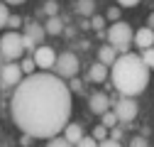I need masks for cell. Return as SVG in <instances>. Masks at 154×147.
Masks as SVG:
<instances>
[{"label":"cell","mask_w":154,"mask_h":147,"mask_svg":"<svg viewBox=\"0 0 154 147\" xmlns=\"http://www.w3.org/2000/svg\"><path fill=\"white\" fill-rule=\"evenodd\" d=\"M73 98L64 79L51 71L27 74L12 93V120L29 137L49 140L61 135L71 118Z\"/></svg>","instance_id":"cell-1"},{"label":"cell","mask_w":154,"mask_h":147,"mask_svg":"<svg viewBox=\"0 0 154 147\" xmlns=\"http://www.w3.org/2000/svg\"><path fill=\"white\" fill-rule=\"evenodd\" d=\"M110 79H112V88L118 91L120 96H140L144 93V88L149 86V74L152 69L142 61L140 54H132V52H125V54H118V59L110 64Z\"/></svg>","instance_id":"cell-2"},{"label":"cell","mask_w":154,"mask_h":147,"mask_svg":"<svg viewBox=\"0 0 154 147\" xmlns=\"http://www.w3.org/2000/svg\"><path fill=\"white\" fill-rule=\"evenodd\" d=\"M132 37H134L132 27H130L127 22L118 20V22H112L110 30H108V44L115 47L118 54H125V52H130V47H132Z\"/></svg>","instance_id":"cell-3"},{"label":"cell","mask_w":154,"mask_h":147,"mask_svg":"<svg viewBox=\"0 0 154 147\" xmlns=\"http://www.w3.org/2000/svg\"><path fill=\"white\" fill-rule=\"evenodd\" d=\"M22 54H25V47H22L20 32H8L5 37H0V59L3 61H17Z\"/></svg>","instance_id":"cell-4"},{"label":"cell","mask_w":154,"mask_h":147,"mask_svg":"<svg viewBox=\"0 0 154 147\" xmlns=\"http://www.w3.org/2000/svg\"><path fill=\"white\" fill-rule=\"evenodd\" d=\"M51 74H56V76L64 79V81L73 79L76 74H79V59H76V54H71V52L56 54V61L51 66Z\"/></svg>","instance_id":"cell-5"},{"label":"cell","mask_w":154,"mask_h":147,"mask_svg":"<svg viewBox=\"0 0 154 147\" xmlns=\"http://www.w3.org/2000/svg\"><path fill=\"white\" fill-rule=\"evenodd\" d=\"M112 113H115V118H118V123H132L134 118H137V113H140V105L130 96H120L112 103Z\"/></svg>","instance_id":"cell-6"},{"label":"cell","mask_w":154,"mask_h":147,"mask_svg":"<svg viewBox=\"0 0 154 147\" xmlns=\"http://www.w3.org/2000/svg\"><path fill=\"white\" fill-rule=\"evenodd\" d=\"M22 69L20 64H15V61H3V66H0V86L3 88H12L22 81Z\"/></svg>","instance_id":"cell-7"},{"label":"cell","mask_w":154,"mask_h":147,"mask_svg":"<svg viewBox=\"0 0 154 147\" xmlns=\"http://www.w3.org/2000/svg\"><path fill=\"white\" fill-rule=\"evenodd\" d=\"M32 59H34V66L42 69V71H51L54 61H56V52L49 47V44H37L34 52H32Z\"/></svg>","instance_id":"cell-8"},{"label":"cell","mask_w":154,"mask_h":147,"mask_svg":"<svg viewBox=\"0 0 154 147\" xmlns=\"http://www.w3.org/2000/svg\"><path fill=\"white\" fill-rule=\"evenodd\" d=\"M132 44H137V49H149V47H154V30H152V27L137 30L134 37H132Z\"/></svg>","instance_id":"cell-9"},{"label":"cell","mask_w":154,"mask_h":147,"mask_svg":"<svg viewBox=\"0 0 154 147\" xmlns=\"http://www.w3.org/2000/svg\"><path fill=\"white\" fill-rule=\"evenodd\" d=\"M88 108H91V113H95V115H100L103 110H108V108H110V98H108V93H103V91L93 93L91 101H88Z\"/></svg>","instance_id":"cell-10"},{"label":"cell","mask_w":154,"mask_h":147,"mask_svg":"<svg viewBox=\"0 0 154 147\" xmlns=\"http://www.w3.org/2000/svg\"><path fill=\"white\" fill-rule=\"evenodd\" d=\"M108 66L105 64H100V61H95L93 66H91V71H88V79L93 81V83H105V79H108Z\"/></svg>","instance_id":"cell-11"},{"label":"cell","mask_w":154,"mask_h":147,"mask_svg":"<svg viewBox=\"0 0 154 147\" xmlns=\"http://www.w3.org/2000/svg\"><path fill=\"white\" fill-rule=\"evenodd\" d=\"M61 133H64V137H66L71 145H76V142L83 137V127H81L79 123H66V127H64Z\"/></svg>","instance_id":"cell-12"},{"label":"cell","mask_w":154,"mask_h":147,"mask_svg":"<svg viewBox=\"0 0 154 147\" xmlns=\"http://www.w3.org/2000/svg\"><path fill=\"white\" fill-rule=\"evenodd\" d=\"M29 39L34 42V44H44V37H47V32H44V27L42 25H37V22H29L27 25V32H25Z\"/></svg>","instance_id":"cell-13"},{"label":"cell","mask_w":154,"mask_h":147,"mask_svg":"<svg viewBox=\"0 0 154 147\" xmlns=\"http://www.w3.org/2000/svg\"><path fill=\"white\" fill-rule=\"evenodd\" d=\"M118 59V52H115V47H110V44H103L100 49H98V61L100 64H105L108 69H110V64Z\"/></svg>","instance_id":"cell-14"},{"label":"cell","mask_w":154,"mask_h":147,"mask_svg":"<svg viewBox=\"0 0 154 147\" xmlns=\"http://www.w3.org/2000/svg\"><path fill=\"white\" fill-rule=\"evenodd\" d=\"M61 30H64V22L56 15H51L49 20H47V25H44V32L47 34H61Z\"/></svg>","instance_id":"cell-15"},{"label":"cell","mask_w":154,"mask_h":147,"mask_svg":"<svg viewBox=\"0 0 154 147\" xmlns=\"http://www.w3.org/2000/svg\"><path fill=\"white\" fill-rule=\"evenodd\" d=\"M100 118H103V125H105V127H115V125H118V118H115V113H112L110 108H108V110H103Z\"/></svg>","instance_id":"cell-16"},{"label":"cell","mask_w":154,"mask_h":147,"mask_svg":"<svg viewBox=\"0 0 154 147\" xmlns=\"http://www.w3.org/2000/svg\"><path fill=\"white\" fill-rule=\"evenodd\" d=\"M47 147H73L64 135H54V137H49V145Z\"/></svg>","instance_id":"cell-17"},{"label":"cell","mask_w":154,"mask_h":147,"mask_svg":"<svg viewBox=\"0 0 154 147\" xmlns=\"http://www.w3.org/2000/svg\"><path fill=\"white\" fill-rule=\"evenodd\" d=\"M140 57H142V61L154 71V47H149V49H142V54H140Z\"/></svg>","instance_id":"cell-18"},{"label":"cell","mask_w":154,"mask_h":147,"mask_svg":"<svg viewBox=\"0 0 154 147\" xmlns=\"http://www.w3.org/2000/svg\"><path fill=\"white\" fill-rule=\"evenodd\" d=\"M20 69H22V74H25V76H27V74H34V59L32 57H25L22 61H20Z\"/></svg>","instance_id":"cell-19"},{"label":"cell","mask_w":154,"mask_h":147,"mask_svg":"<svg viewBox=\"0 0 154 147\" xmlns=\"http://www.w3.org/2000/svg\"><path fill=\"white\" fill-rule=\"evenodd\" d=\"M69 91H71V93H83V83H81V79H79V76L69 79Z\"/></svg>","instance_id":"cell-20"},{"label":"cell","mask_w":154,"mask_h":147,"mask_svg":"<svg viewBox=\"0 0 154 147\" xmlns=\"http://www.w3.org/2000/svg\"><path fill=\"white\" fill-rule=\"evenodd\" d=\"M91 137H93V140H105V137H108V127H105L103 123H100V125H95V127H93V135H91Z\"/></svg>","instance_id":"cell-21"},{"label":"cell","mask_w":154,"mask_h":147,"mask_svg":"<svg viewBox=\"0 0 154 147\" xmlns=\"http://www.w3.org/2000/svg\"><path fill=\"white\" fill-rule=\"evenodd\" d=\"M73 147H98V140H93L91 135H83L79 142H76Z\"/></svg>","instance_id":"cell-22"},{"label":"cell","mask_w":154,"mask_h":147,"mask_svg":"<svg viewBox=\"0 0 154 147\" xmlns=\"http://www.w3.org/2000/svg\"><path fill=\"white\" fill-rule=\"evenodd\" d=\"M79 12L91 15V12H93V0H81V3H79Z\"/></svg>","instance_id":"cell-23"},{"label":"cell","mask_w":154,"mask_h":147,"mask_svg":"<svg viewBox=\"0 0 154 147\" xmlns=\"http://www.w3.org/2000/svg\"><path fill=\"white\" fill-rule=\"evenodd\" d=\"M20 25H22V20H20L17 15H8V22H5V27H10V30H17Z\"/></svg>","instance_id":"cell-24"},{"label":"cell","mask_w":154,"mask_h":147,"mask_svg":"<svg viewBox=\"0 0 154 147\" xmlns=\"http://www.w3.org/2000/svg\"><path fill=\"white\" fill-rule=\"evenodd\" d=\"M108 137H112V140H122V127H118V125H115V127H108Z\"/></svg>","instance_id":"cell-25"},{"label":"cell","mask_w":154,"mask_h":147,"mask_svg":"<svg viewBox=\"0 0 154 147\" xmlns=\"http://www.w3.org/2000/svg\"><path fill=\"white\" fill-rule=\"evenodd\" d=\"M130 147H149V145H147V137L144 135H137V137L130 140Z\"/></svg>","instance_id":"cell-26"},{"label":"cell","mask_w":154,"mask_h":147,"mask_svg":"<svg viewBox=\"0 0 154 147\" xmlns=\"http://www.w3.org/2000/svg\"><path fill=\"white\" fill-rule=\"evenodd\" d=\"M8 15H10V12H8V5H5V3H0V30L5 27V22H8Z\"/></svg>","instance_id":"cell-27"},{"label":"cell","mask_w":154,"mask_h":147,"mask_svg":"<svg viewBox=\"0 0 154 147\" xmlns=\"http://www.w3.org/2000/svg\"><path fill=\"white\" fill-rule=\"evenodd\" d=\"M91 25H93V30H98V32H100V30L105 27V17H100V15H95L93 20H91Z\"/></svg>","instance_id":"cell-28"},{"label":"cell","mask_w":154,"mask_h":147,"mask_svg":"<svg viewBox=\"0 0 154 147\" xmlns=\"http://www.w3.org/2000/svg\"><path fill=\"white\" fill-rule=\"evenodd\" d=\"M98 147H122V145L112 137H105V140H98Z\"/></svg>","instance_id":"cell-29"},{"label":"cell","mask_w":154,"mask_h":147,"mask_svg":"<svg viewBox=\"0 0 154 147\" xmlns=\"http://www.w3.org/2000/svg\"><path fill=\"white\" fill-rule=\"evenodd\" d=\"M105 15H108V20H110V22H118V20H120V10H118V8H110Z\"/></svg>","instance_id":"cell-30"},{"label":"cell","mask_w":154,"mask_h":147,"mask_svg":"<svg viewBox=\"0 0 154 147\" xmlns=\"http://www.w3.org/2000/svg\"><path fill=\"white\" fill-rule=\"evenodd\" d=\"M22 47H25L27 52H34V47H37V44H34V42L29 39V37H27V34H22Z\"/></svg>","instance_id":"cell-31"},{"label":"cell","mask_w":154,"mask_h":147,"mask_svg":"<svg viewBox=\"0 0 154 147\" xmlns=\"http://www.w3.org/2000/svg\"><path fill=\"white\" fill-rule=\"evenodd\" d=\"M44 12L51 17V15H56V3L54 0H49V3H44Z\"/></svg>","instance_id":"cell-32"},{"label":"cell","mask_w":154,"mask_h":147,"mask_svg":"<svg viewBox=\"0 0 154 147\" xmlns=\"http://www.w3.org/2000/svg\"><path fill=\"white\" fill-rule=\"evenodd\" d=\"M140 0H118V5H122V8H134Z\"/></svg>","instance_id":"cell-33"},{"label":"cell","mask_w":154,"mask_h":147,"mask_svg":"<svg viewBox=\"0 0 154 147\" xmlns=\"http://www.w3.org/2000/svg\"><path fill=\"white\" fill-rule=\"evenodd\" d=\"M3 3H5V5H22L25 0H3Z\"/></svg>","instance_id":"cell-34"},{"label":"cell","mask_w":154,"mask_h":147,"mask_svg":"<svg viewBox=\"0 0 154 147\" xmlns=\"http://www.w3.org/2000/svg\"><path fill=\"white\" fill-rule=\"evenodd\" d=\"M147 27H152V30H154V12L149 15V25H147Z\"/></svg>","instance_id":"cell-35"}]
</instances>
